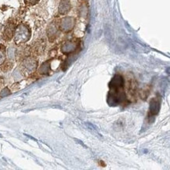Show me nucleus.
<instances>
[{
  "instance_id": "1",
  "label": "nucleus",
  "mask_w": 170,
  "mask_h": 170,
  "mask_svg": "<svg viewBox=\"0 0 170 170\" xmlns=\"http://www.w3.org/2000/svg\"><path fill=\"white\" fill-rule=\"evenodd\" d=\"M124 79L120 75L113 77L109 83V93L107 96V103L111 106H116L124 101L126 98L124 90Z\"/></svg>"
},
{
  "instance_id": "2",
  "label": "nucleus",
  "mask_w": 170,
  "mask_h": 170,
  "mask_svg": "<svg viewBox=\"0 0 170 170\" xmlns=\"http://www.w3.org/2000/svg\"><path fill=\"white\" fill-rule=\"evenodd\" d=\"M31 38V31L26 24H20L15 28L13 39L15 43L23 44L27 42Z\"/></svg>"
},
{
  "instance_id": "3",
  "label": "nucleus",
  "mask_w": 170,
  "mask_h": 170,
  "mask_svg": "<svg viewBox=\"0 0 170 170\" xmlns=\"http://www.w3.org/2000/svg\"><path fill=\"white\" fill-rule=\"evenodd\" d=\"M75 19L72 17H64L59 23V30L63 32H69L72 31L75 26Z\"/></svg>"
},
{
  "instance_id": "4",
  "label": "nucleus",
  "mask_w": 170,
  "mask_h": 170,
  "mask_svg": "<svg viewBox=\"0 0 170 170\" xmlns=\"http://www.w3.org/2000/svg\"><path fill=\"white\" fill-rule=\"evenodd\" d=\"M37 66H38V62L33 57H28V56L24 58L21 63V68L24 71V72L27 74L34 72L37 68Z\"/></svg>"
},
{
  "instance_id": "5",
  "label": "nucleus",
  "mask_w": 170,
  "mask_h": 170,
  "mask_svg": "<svg viewBox=\"0 0 170 170\" xmlns=\"http://www.w3.org/2000/svg\"><path fill=\"white\" fill-rule=\"evenodd\" d=\"M78 44L77 42L72 41V40H68V41H66L61 46V50L64 54H72L78 49Z\"/></svg>"
},
{
  "instance_id": "6",
  "label": "nucleus",
  "mask_w": 170,
  "mask_h": 170,
  "mask_svg": "<svg viewBox=\"0 0 170 170\" xmlns=\"http://www.w3.org/2000/svg\"><path fill=\"white\" fill-rule=\"evenodd\" d=\"M59 28L56 25V23L53 22L52 24L49 25L47 28V36L49 38V40L50 42H54L56 39L57 34H58Z\"/></svg>"
},
{
  "instance_id": "7",
  "label": "nucleus",
  "mask_w": 170,
  "mask_h": 170,
  "mask_svg": "<svg viewBox=\"0 0 170 170\" xmlns=\"http://www.w3.org/2000/svg\"><path fill=\"white\" fill-rule=\"evenodd\" d=\"M71 10V3L70 0H61L59 4L58 11L61 15H65Z\"/></svg>"
},
{
  "instance_id": "8",
  "label": "nucleus",
  "mask_w": 170,
  "mask_h": 170,
  "mask_svg": "<svg viewBox=\"0 0 170 170\" xmlns=\"http://www.w3.org/2000/svg\"><path fill=\"white\" fill-rule=\"evenodd\" d=\"M160 100L158 98H154L150 102V113L152 115H156L160 111Z\"/></svg>"
},
{
  "instance_id": "9",
  "label": "nucleus",
  "mask_w": 170,
  "mask_h": 170,
  "mask_svg": "<svg viewBox=\"0 0 170 170\" xmlns=\"http://www.w3.org/2000/svg\"><path fill=\"white\" fill-rule=\"evenodd\" d=\"M15 27L13 24H8L7 26L6 27L5 30H4V33H3V37L6 40H10L13 37V34H14Z\"/></svg>"
},
{
  "instance_id": "10",
  "label": "nucleus",
  "mask_w": 170,
  "mask_h": 170,
  "mask_svg": "<svg viewBox=\"0 0 170 170\" xmlns=\"http://www.w3.org/2000/svg\"><path fill=\"white\" fill-rule=\"evenodd\" d=\"M49 68H50L49 63V62H45V63L42 64V66L39 68V73L42 74V75L47 74L49 71Z\"/></svg>"
},
{
  "instance_id": "11",
  "label": "nucleus",
  "mask_w": 170,
  "mask_h": 170,
  "mask_svg": "<svg viewBox=\"0 0 170 170\" xmlns=\"http://www.w3.org/2000/svg\"><path fill=\"white\" fill-rule=\"evenodd\" d=\"M6 61V49L5 46L0 45V65L3 64Z\"/></svg>"
},
{
  "instance_id": "12",
  "label": "nucleus",
  "mask_w": 170,
  "mask_h": 170,
  "mask_svg": "<svg viewBox=\"0 0 170 170\" xmlns=\"http://www.w3.org/2000/svg\"><path fill=\"white\" fill-rule=\"evenodd\" d=\"M88 13V9L87 6L85 5V4H83V5L81 6L80 10H79V14L82 16V17H86V15Z\"/></svg>"
},
{
  "instance_id": "13",
  "label": "nucleus",
  "mask_w": 170,
  "mask_h": 170,
  "mask_svg": "<svg viewBox=\"0 0 170 170\" xmlns=\"http://www.w3.org/2000/svg\"><path fill=\"white\" fill-rule=\"evenodd\" d=\"M10 94V91L8 88H4L0 92V97H6Z\"/></svg>"
},
{
  "instance_id": "14",
  "label": "nucleus",
  "mask_w": 170,
  "mask_h": 170,
  "mask_svg": "<svg viewBox=\"0 0 170 170\" xmlns=\"http://www.w3.org/2000/svg\"><path fill=\"white\" fill-rule=\"evenodd\" d=\"M39 0H24V3L25 4L29 6H32V5H35L37 3H39Z\"/></svg>"
},
{
  "instance_id": "15",
  "label": "nucleus",
  "mask_w": 170,
  "mask_h": 170,
  "mask_svg": "<svg viewBox=\"0 0 170 170\" xmlns=\"http://www.w3.org/2000/svg\"><path fill=\"white\" fill-rule=\"evenodd\" d=\"M3 85H4V80H3V78L0 77V88L3 87Z\"/></svg>"
},
{
  "instance_id": "16",
  "label": "nucleus",
  "mask_w": 170,
  "mask_h": 170,
  "mask_svg": "<svg viewBox=\"0 0 170 170\" xmlns=\"http://www.w3.org/2000/svg\"><path fill=\"white\" fill-rule=\"evenodd\" d=\"M83 1H87V0H83Z\"/></svg>"
}]
</instances>
